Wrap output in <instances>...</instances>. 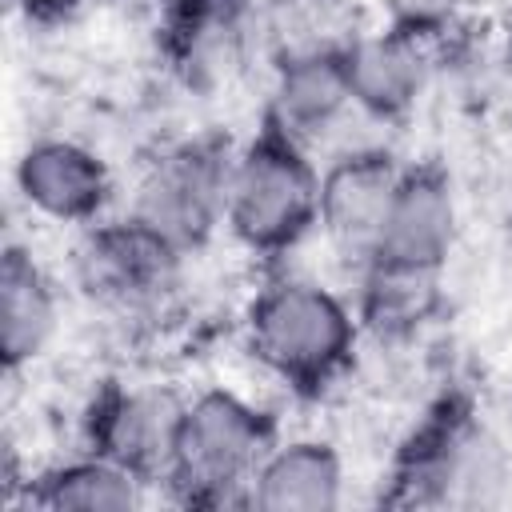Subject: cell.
<instances>
[{
    "label": "cell",
    "instance_id": "obj_2",
    "mask_svg": "<svg viewBox=\"0 0 512 512\" xmlns=\"http://www.w3.org/2000/svg\"><path fill=\"white\" fill-rule=\"evenodd\" d=\"M320 228V164L280 120L260 112L236 144L224 232L256 260L280 264Z\"/></svg>",
    "mask_w": 512,
    "mask_h": 512
},
{
    "label": "cell",
    "instance_id": "obj_4",
    "mask_svg": "<svg viewBox=\"0 0 512 512\" xmlns=\"http://www.w3.org/2000/svg\"><path fill=\"white\" fill-rule=\"evenodd\" d=\"M388 480L400 504H480L508 480V460L472 404L444 396L404 436Z\"/></svg>",
    "mask_w": 512,
    "mask_h": 512
},
{
    "label": "cell",
    "instance_id": "obj_1",
    "mask_svg": "<svg viewBox=\"0 0 512 512\" xmlns=\"http://www.w3.org/2000/svg\"><path fill=\"white\" fill-rule=\"evenodd\" d=\"M240 336L272 384L312 404L352 376L364 328L352 300L324 280L272 272L244 304Z\"/></svg>",
    "mask_w": 512,
    "mask_h": 512
},
{
    "label": "cell",
    "instance_id": "obj_13",
    "mask_svg": "<svg viewBox=\"0 0 512 512\" xmlns=\"http://www.w3.org/2000/svg\"><path fill=\"white\" fill-rule=\"evenodd\" d=\"M264 112L280 120L308 148L324 140L332 128H340V120L356 112L348 72H344V44L276 56Z\"/></svg>",
    "mask_w": 512,
    "mask_h": 512
},
{
    "label": "cell",
    "instance_id": "obj_8",
    "mask_svg": "<svg viewBox=\"0 0 512 512\" xmlns=\"http://www.w3.org/2000/svg\"><path fill=\"white\" fill-rule=\"evenodd\" d=\"M12 188L32 216L64 228H88L116 204L112 164L76 136H32L12 164Z\"/></svg>",
    "mask_w": 512,
    "mask_h": 512
},
{
    "label": "cell",
    "instance_id": "obj_11",
    "mask_svg": "<svg viewBox=\"0 0 512 512\" xmlns=\"http://www.w3.org/2000/svg\"><path fill=\"white\" fill-rule=\"evenodd\" d=\"M352 108L380 124H400L416 112L432 80V40L404 28L356 32L344 44Z\"/></svg>",
    "mask_w": 512,
    "mask_h": 512
},
{
    "label": "cell",
    "instance_id": "obj_17",
    "mask_svg": "<svg viewBox=\"0 0 512 512\" xmlns=\"http://www.w3.org/2000/svg\"><path fill=\"white\" fill-rule=\"evenodd\" d=\"M376 4L384 12V24L416 32L424 40H436L460 20L468 0H376Z\"/></svg>",
    "mask_w": 512,
    "mask_h": 512
},
{
    "label": "cell",
    "instance_id": "obj_18",
    "mask_svg": "<svg viewBox=\"0 0 512 512\" xmlns=\"http://www.w3.org/2000/svg\"><path fill=\"white\" fill-rule=\"evenodd\" d=\"M12 12H20L28 24H52V20H68L72 12H80L88 0H8Z\"/></svg>",
    "mask_w": 512,
    "mask_h": 512
},
{
    "label": "cell",
    "instance_id": "obj_5",
    "mask_svg": "<svg viewBox=\"0 0 512 512\" xmlns=\"http://www.w3.org/2000/svg\"><path fill=\"white\" fill-rule=\"evenodd\" d=\"M236 144L228 132H196L160 148L140 168L124 212L196 256L224 228Z\"/></svg>",
    "mask_w": 512,
    "mask_h": 512
},
{
    "label": "cell",
    "instance_id": "obj_6",
    "mask_svg": "<svg viewBox=\"0 0 512 512\" xmlns=\"http://www.w3.org/2000/svg\"><path fill=\"white\" fill-rule=\"evenodd\" d=\"M184 268L188 252L132 212L80 228L72 244V284L112 316H156L180 292Z\"/></svg>",
    "mask_w": 512,
    "mask_h": 512
},
{
    "label": "cell",
    "instance_id": "obj_9",
    "mask_svg": "<svg viewBox=\"0 0 512 512\" xmlns=\"http://www.w3.org/2000/svg\"><path fill=\"white\" fill-rule=\"evenodd\" d=\"M404 160L388 144L340 148L320 168V236L356 272L380 244Z\"/></svg>",
    "mask_w": 512,
    "mask_h": 512
},
{
    "label": "cell",
    "instance_id": "obj_7",
    "mask_svg": "<svg viewBox=\"0 0 512 512\" xmlns=\"http://www.w3.org/2000/svg\"><path fill=\"white\" fill-rule=\"evenodd\" d=\"M184 404L188 396L168 384L100 380L80 408V444L136 472L148 488L164 484Z\"/></svg>",
    "mask_w": 512,
    "mask_h": 512
},
{
    "label": "cell",
    "instance_id": "obj_3",
    "mask_svg": "<svg viewBox=\"0 0 512 512\" xmlns=\"http://www.w3.org/2000/svg\"><path fill=\"white\" fill-rule=\"evenodd\" d=\"M280 440L272 408L228 384L188 396L164 492L184 508H248V484Z\"/></svg>",
    "mask_w": 512,
    "mask_h": 512
},
{
    "label": "cell",
    "instance_id": "obj_10",
    "mask_svg": "<svg viewBox=\"0 0 512 512\" xmlns=\"http://www.w3.org/2000/svg\"><path fill=\"white\" fill-rule=\"evenodd\" d=\"M460 240V200L452 172L428 160H404L400 184L392 192L380 244L368 260H392L412 268L444 272Z\"/></svg>",
    "mask_w": 512,
    "mask_h": 512
},
{
    "label": "cell",
    "instance_id": "obj_12",
    "mask_svg": "<svg viewBox=\"0 0 512 512\" xmlns=\"http://www.w3.org/2000/svg\"><path fill=\"white\" fill-rule=\"evenodd\" d=\"M60 332V288L24 240L0 248V364L4 376L32 368Z\"/></svg>",
    "mask_w": 512,
    "mask_h": 512
},
{
    "label": "cell",
    "instance_id": "obj_14",
    "mask_svg": "<svg viewBox=\"0 0 512 512\" xmlns=\"http://www.w3.org/2000/svg\"><path fill=\"white\" fill-rule=\"evenodd\" d=\"M348 468L328 436H280L248 484V508L264 512H332L344 504Z\"/></svg>",
    "mask_w": 512,
    "mask_h": 512
},
{
    "label": "cell",
    "instance_id": "obj_15",
    "mask_svg": "<svg viewBox=\"0 0 512 512\" xmlns=\"http://www.w3.org/2000/svg\"><path fill=\"white\" fill-rule=\"evenodd\" d=\"M144 500L148 484L136 472L84 448L68 460L44 464L40 472H28V480H20V492L8 496V504L40 512H132Z\"/></svg>",
    "mask_w": 512,
    "mask_h": 512
},
{
    "label": "cell",
    "instance_id": "obj_16",
    "mask_svg": "<svg viewBox=\"0 0 512 512\" xmlns=\"http://www.w3.org/2000/svg\"><path fill=\"white\" fill-rule=\"evenodd\" d=\"M352 308L360 316L364 336L372 340H412L424 332L444 308V272L392 264V260H364L356 272Z\"/></svg>",
    "mask_w": 512,
    "mask_h": 512
}]
</instances>
